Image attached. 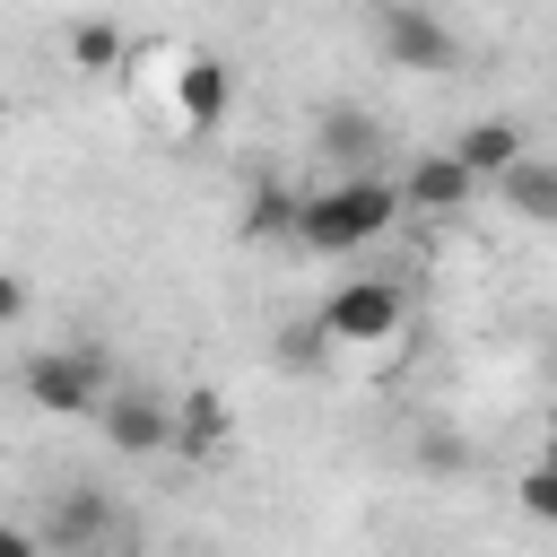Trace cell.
Wrapping results in <instances>:
<instances>
[{"label": "cell", "mask_w": 557, "mask_h": 557, "mask_svg": "<svg viewBox=\"0 0 557 557\" xmlns=\"http://www.w3.org/2000/svg\"><path fill=\"white\" fill-rule=\"evenodd\" d=\"M400 209H409V200H400V183H383V174H331L322 191H305L296 244H305V252L348 261V252H366L374 235H392V218H400Z\"/></svg>", "instance_id": "1"}, {"label": "cell", "mask_w": 557, "mask_h": 557, "mask_svg": "<svg viewBox=\"0 0 557 557\" xmlns=\"http://www.w3.org/2000/svg\"><path fill=\"white\" fill-rule=\"evenodd\" d=\"M174 122L183 131H218L226 122V104H235V70L218 61V52H174Z\"/></svg>", "instance_id": "5"}, {"label": "cell", "mask_w": 557, "mask_h": 557, "mask_svg": "<svg viewBox=\"0 0 557 557\" xmlns=\"http://www.w3.org/2000/svg\"><path fill=\"white\" fill-rule=\"evenodd\" d=\"M131 61V35L113 17H70V70H122Z\"/></svg>", "instance_id": "13"}, {"label": "cell", "mask_w": 557, "mask_h": 557, "mask_svg": "<svg viewBox=\"0 0 557 557\" xmlns=\"http://www.w3.org/2000/svg\"><path fill=\"white\" fill-rule=\"evenodd\" d=\"M322 331H331V348H383V339H400V322H409V296L392 287V278H339L322 305Z\"/></svg>", "instance_id": "3"}, {"label": "cell", "mask_w": 557, "mask_h": 557, "mask_svg": "<svg viewBox=\"0 0 557 557\" xmlns=\"http://www.w3.org/2000/svg\"><path fill=\"white\" fill-rule=\"evenodd\" d=\"M540 470H557V426H548V435H540Z\"/></svg>", "instance_id": "20"}, {"label": "cell", "mask_w": 557, "mask_h": 557, "mask_svg": "<svg viewBox=\"0 0 557 557\" xmlns=\"http://www.w3.org/2000/svg\"><path fill=\"white\" fill-rule=\"evenodd\" d=\"M513 505H522L531 522H557V470H540V461H531V470L513 479Z\"/></svg>", "instance_id": "16"}, {"label": "cell", "mask_w": 557, "mask_h": 557, "mask_svg": "<svg viewBox=\"0 0 557 557\" xmlns=\"http://www.w3.org/2000/svg\"><path fill=\"white\" fill-rule=\"evenodd\" d=\"M496 209H513L522 226H557V157H522L505 183H496Z\"/></svg>", "instance_id": "10"}, {"label": "cell", "mask_w": 557, "mask_h": 557, "mask_svg": "<svg viewBox=\"0 0 557 557\" xmlns=\"http://www.w3.org/2000/svg\"><path fill=\"white\" fill-rule=\"evenodd\" d=\"M296 218H305V191H287V183H252V200H244V235H296Z\"/></svg>", "instance_id": "14"}, {"label": "cell", "mask_w": 557, "mask_h": 557, "mask_svg": "<svg viewBox=\"0 0 557 557\" xmlns=\"http://www.w3.org/2000/svg\"><path fill=\"white\" fill-rule=\"evenodd\" d=\"M366 26H374L392 70H453L461 61V44H453V26L435 9H366Z\"/></svg>", "instance_id": "4"}, {"label": "cell", "mask_w": 557, "mask_h": 557, "mask_svg": "<svg viewBox=\"0 0 557 557\" xmlns=\"http://www.w3.org/2000/svg\"><path fill=\"white\" fill-rule=\"evenodd\" d=\"M17 392L44 409V418H104V357L96 348H26L17 366Z\"/></svg>", "instance_id": "2"}, {"label": "cell", "mask_w": 557, "mask_h": 557, "mask_svg": "<svg viewBox=\"0 0 557 557\" xmlns=\"http://www.w3.org/2000/svg\"><path fill=\"white\" fill-rule=\"evenodd\" d=\"M418 461H426V470H461V444H453V435H426Z\"/></svg>", "instance_id": "17"}, {"label": "cell", "mask_w": 557, "mask_h": 557, "mask_svg": "<svg viewBox=\"0 0 557 557\" xmlns=\"http://www.w3.org/2000/svg\"><path fill=\"white\" fill-rule=\"evenodd\" d=\"M218 444H226V400H218L209 383H191V392L174 400V453H183V461H209Z\"/></svg>", "instance_id": "11"}, {"label": "cell", "mask_w": 557, "mask_h": 557, "mask_svg": "<svg viewBox=\"0 0 557 557\" xmlns=\"http://www.w3.org/2000/svg\"><path fill=\"white\" fill-rule=\"evenodd\" d=\"M444 148H453V157H461V165H470L487 191H496V183H505V174L531 157V139H522V122H513V113H479V122H461Z\"/></svg>", "instance_id": "7"}, {"label": "cell", "mask_w": 557, "mask_h": 557, "mask_svg": "<svg viewBox=\"0 0 557 557\" xmlns=\"http://www.w3.org/2000/svg\"><path fill=\"white\" fill-rule=\"evenodd\" d=\"M270 348H278V366H296V374H313V366L331 357V331H322V313H305V322H287V331H278Z\"/></svg>", "instance_id": "15"}, {"label": "cell", "mask_w": 557, "mask_h": 557, "mask_svg": "<svg viewBox=\"0 0 557 557\" xmlns=\"http://www.w3.org/2000/svg\"><path fill=\"white\" fill-rule=\"evenodd\" d=\"M96 426L113 453H174V400H157V392H113Z\"/></svg>", "instance_id": "8"}, {"label": "cell", "mask_w": 557, "mask_h": 557, "mask_svg": "<svg viewBox=\"0 0 557 557\" xmlns=\"http://www.w3.org/2000/svg\"><path fill=\"white\" fill-rule=\"evenodd\" d=\"M0 557H52V548H44L35 531H0Z\"/></svg>", "instance_id": "19"}, {"label": "cell", "mask_w": 557, "mask_h": 557, "mask_svg": "<svg viewBox=\"0 0 557 557\" xmlns=\"http://www.w3.org/2000/svg\"><path fill=\"white\" fill-rule=\"evenodd\" d=\"M104 531H113V496H104V487H70V496H52V513H44V548H52V557H96Z\"/></svg>", "instance_id": "9"}, {"label": "cell", "mask_w": 557, "mask_h": 557, "mask_svg": "<svg viewBox=\"0 0 557 557\" xmlns=\"http://www.w3.org/2000/svg\"><path fill=\"white\" fill-rule=\"evenodd\" d=\"M313 131H322V157H339L348 174H366V157H374V113H357V104H331Z\"/></svg>", "instance_id": "12"}, {"label": "cell", "mask_w": 557, "mask_h": 557, "mask_svg": "<svg viewBox=\"0 0 557 557\" xmlns=\"http://www.w3.org/2000/svg\"><path fill=\"white\" fill-rule=\"evenodd\" d=\"M0 322H26V278H0Z\"/></svg>", "instance_id": "18"}, {"label": "cell", "mask_w": 557, "mask_h": 557, "mask_svg": "<svg viewBox=\"0 0 557 557\" xmlns=\"http://www.w3.org/2000/svg\"><path fill=\"white\" fill-rule=\"evenodd\" d=\"M479 191H487V183H479L453 148H426V157H409V174H400V200H409L418 218H461Z\"/></svg>", "instance_id": "6"}]
</instances>
